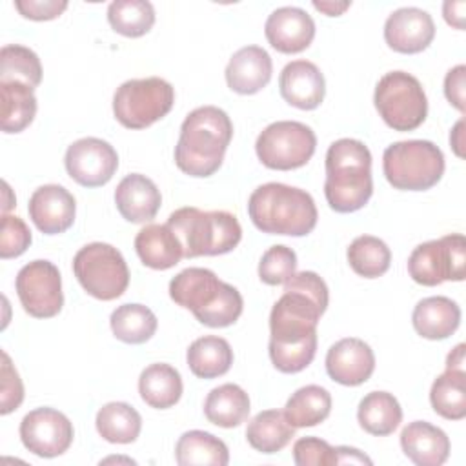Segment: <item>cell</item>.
<instances>
[{"instance_id":"1","label":"cell","mask_w":466,"mask_h":466,"mask_svg":"<svg viewBox=\"0 0 466 466\" xmlns=\"http://www.w3.org/2000/svg\"><path fill=\"white\" fill-rule=\"evenodd\" d=\"M328 286L315 271H299L284 282L269 313V359L282 373H299L317 353V324L328 308Z\"/></svg>"},{"instance_id":"2","label":"cell","mask_w":466,"mask_h":466,"mask_svg":"<svg viewBox=\"0 0 466 466\" xmlns=\"http://www.w3.org/2000/svg\"><path fill=\"white\" fill-rule=\"evenodd\" d=\"M231 137L233 124L224 109L217 106L193 109L180 126L175 146L177 167L189 177H211L222 166Z\"/></svg>"},{"instance_id":"3","label":"cell","mask_w":466,"mask_h":466,"mask_svg":"<svg viewBox=\"0 0 466 466\" xmlns=\"http://www.w3.org/2000/svg\"><path fill=\"white\" fill-rule=\"evenodd\" d=\"M373 193L371 153L355 138L335 140L326 153L324 197L337 213H353L368 204Z\"/></svg>"},{"instance_id":"4","label":"cell","mask_w":466,"mask_h":466,"mask_svg":"<svg viewBox=\"0 0 466 466\" xmlns=\"http://www.w3.org/2000/svg\"><path fill=\"white\" fill-rule=\"evenodd\" d=\"M248 215L262 233L289 237L311 233L319 218L315 200L308 191L280 182H268L253 189Z\"/></svg>"},{"instance_id":"5","label":"cell","mask_w":466,"mask_h":466,"mask_svg":"<svg viewBox=\"0 0 466 466\" xmlns=\"http://www.w3.org/2000/svg\"><path fill=\"white\" fill-rule=\"evenodd\" d=\"M166 224L177 235L186 258L229 253L242 238L240 222L224 209L202 211L187 206L173 211Z\"/></svg>"},{"instance_id":"6","label":"cell","mask_w":466,"mask_h":466,"mask_svg":"<svg viewBox=\"0 0 466 466\" xmlns=\"http://www.w3.org/2000/svg\"><path fill=\"white\" fill-rule=\"evenodd\" d=\"M444 155L430 140H400L384 149L386 180L402 191H426L444 175Z\"/></svg>"},{"instance_id":"7","label":"cell","mask_w":466,"mask_h":466,"mask_svg":"<svg viewBox=\"0 0 466 466\" xmlns=\"http://www.w3.org/2000/svg\"><path fill=\"white\" fill-rule=\"evenodd\" d=\"M175 104L173 86L160 76L131 78L113 95V115L127 129H144L166 116Z\"/></svg>"},{"instance_id":"8","label":"cell","mask_w":466,"mask_h":466,"mask_svg":"<svg viewBox=\"0 0 466 466\" xmlns=\"http://www.w3.org/2000/svg\"><path fill=\"white\" fill-rule=\"evenodd\" d=\"M373 102L379 116L395 131H413L428 115V98L422 84L406 71L382 75L375 86Z\"/></svg>"},{"instance_id":"9","label":"cell","mask_w":466,"mask_h":466,"mask_svg":"<svg viewBox=\"0 0 466 466\" xmlns=\"http://www.w3.org/2000/svg\"><path fill=\"white\" fill-rule=\"evenodd\" d=\"M73 273L80 286L98 300L118 299L129 284V269L122 253L106 242L80 248L73 258Z\"/></svg>"},{"instance_id":"10","label":"cell","mask_w":466,"mask_h":466,"mask_svg":"<svg viewBox=\"0 0 466 466\" xmlns=\"http://www.w3.org/2000/svg\"><path fill=\"white\" fill-rule=\"evenodd\" d=\"M317 147V137L309 126L297 120H277L264 127L255 142L258 160L279 171L302 167Z\"/></svg>"},{"instance_id":"11","label":"cell","mask_w":466,"mask_h":466,"mask_svg":"<svg viewBox=\"0 0 466 466\" xmlns=\"http://www.w3.org/2000/svg\"><path fill=\"white\" fill-rule=\"evenodd\" d=\"M408 273L420 286H439L444 280L461 282L466 277V238L461 233L444 235L419 244L408 258Z\"/></svg>"},{"instance_id":"12","label":"cell","mask_w":466,"mask_h":466,"mask_svg":"<svg viewBox=\"0 0 466 466\" xmlns=\"http://www.w3.org/2000/svg\"><path fill=\"white\" fill-rule=\"evenodd\" d=\"M16 295L25 313L35 319H51L64 306L62 277L49 260H33L16 275Z\"/></svg>"},{"instance_id":"13","label":"cell","mask_w":466,"mask_h":466,"mask_svg":"<svg viewBox=\"0 0 466 466\" xmlns=\"http://www.w3.org/2000/svg\"><path fill=\"white\" fill-rule=\"evenodd\" d=\"M75 437L71 420L55 408H36L20 422V439L25 450L38 457H58L69 450Z\"/></svg>"},{"instance_id":"14","label":"cell","mask_w":466,"mask_h":466,"mask_svg":"<svg viewBox=\"0 0 466 466\" xmlns=\"http://www.w3.org/2000/svg\"><path fill=\"white\" fill-rule=\"evenodd\" d=\"M67 175L84 187H98L107 184L116 167L118 155L115 147L96 137L75 140L64 157Z\"/></svg>"},{"instance_id":"15","label":"cell","mask_w":466,"mask_h":466,"mask_svg":"<svg viewBox=\"0 0 466 466\" xmlns=\"http://www.w3.org/2000/svg\"><path fill=\"white\" fill-rule=\"evenodd\" d=\"M435 36V24L430 13L419 7H400L384 24V40L390 49L402 55L424 51Z\"/></svg>"},{"instance_id":"16","label":"cell","mask_w":466,"mask_h":466,"mask_svg":"<svg viewBox=\"0 0 466 466\" xmlns=\"http://www.w3.org/2000/svg\"><path fill=\"white\" fill-rule=\"evenodd\" d=\"M27 211L33 224L44 235H58L73 226L76 202L64 186L46 184L33 191Z\"/></svg>"},{"instance_id":"17","label":"cell","mask_w":466,"mask_h":466,"mask_svg":"<svg viewBox=\"0 0 466 466\" xmlns=\"http://www.w3.org/2000/svg\"><path fill=\"white\" fill-rule=\"evenodd\" d=\"M264 35L273 49L293 55L309 47L315 36V22L304 9L284 5L268 16Z\"/></svg>"},{"instance_id":"18","label":"cell","mask_w":466,"mask_h":466,"mask_svg":"<svg viewBox=\"0 0 466 466\" xmlns=\"http://www.w3.org/2000/svg\"><path fill=\"white\" fill-rule=\"evenodd\" d=\"M373 370V350L357 337L337 340L326 353V371L329 379L342 386H359L366 382Z\"/></svg>"},{"instance_id":"19","label":"cell","mask_w":466,"mask_h":466,"mask_svg":"<svg viewBox=\"0 0 466 466\" xmlns=\"http://www.w3.org/2000/svg\"><path fill=\"white\" fill-rule=\"evenodd\" d=\"M280 96L293 107L317 109L326 95V82L320 69L309 60H293L284 66L279 78Z\"/></svg>"},{"instance_id":"20","label":"cell","mask_w":466,"mask_h":466,"mask_svg":"<svg viewBox=\"0 0 466 466\" xmlns=\"http://www.w3.org/2000/svg\"><path fill=\"white\" fill-rule=\"evenodd\" d=\"M224 288L226 282H222L211 269L187 268L171 279L169 297L197 317L220 297Z\"/></svg>"},{"instance_id":"21","label":"cell","mask_w":466,"mask_h":466,"mask_svg":"<svg viewBox=\"0 0 466 466\" xmlns=\"http://www.w3.org/2000/svg\"><path fill=\"white\" fill-rule=\"evenodd\" d=\"M273 73L271 56L258 46L240 47L226 66L228 87L238 95H255L264 89Z\"/></svg>"},{"instance_id":"22","label":"cell","mask_w":466,"mask_h":466,"mask_svg":"<svg viewBox=\"0 0 466 466\" xmlns=\"http://www.w3.org/2000/svg\"><path fill=\"white\" fill-rule=\"evenodd\" d=\"M115 204L127 222L144 224L158 213L162 195L151 178L140 173H131L118 182L115 189Z\"/></svg>"},{"instance_id":"23","label":"cell","mask_w":466,"mask_h":466,"mask_svg":"<svg viewBox=\"0 0 466 466\" xmlns=\"http://www.w3.org/2000/svg\"><path fill=\"white\" fill-rule=\"evenodd\" d=\"M400 448L417 466H441L450 457L448 435L426 420H413L402 428Z\"/></svg>"},{"instance_id":"24","label":"cell","mask_w":466,"mask_h":466,"mask_svg":"<svg viewBox=\"0 0 466 466\" xmlns=\"http://www.w3.org/2000/svg\"><path fill=\"white\" fill-rule=\"evenodd\" d=\"M415 331L428 340H442L453 335L461 324V308L455 300L437 295L417 302L411 313Z\"/></svg>"},{"instance_id":"25","label":"cell","mask_w":466,"mask_h":466,"mask_svg":"<svg viewBox=\"0 0 466 466\" xmlns=\"http://www.w3.org/2000/svg\"><path fill=\"white\" fill-rule=\"evenodd\" d=\"M135 249L144 266L169 269L184 257L182 246L167 224H147L135 237Z\"/></svg>"},{"instance_id":"26","label":"cell","mask_w":466,"mask_h":466,"mask_svg":"<svg viewBox=\"0 0 466 466\" xmlns=\"http://www.w3.org/2000/svg\"><path fill=\"white\" fill-rule=\"evenodd\" d=\"M182 377L178 370L166 362H155L142 370L138 377V393L142 400L155 410H167L182 397Z\"/></svg>"},{"instance_id":"27","label":"cell","mask_w":466,"mask_h":466,"mask_svg":"<svg viewBox=\"0 0 466 466\" xmlns=\"http://www.w3.org/2000/svg\"><path fill=\"white\" fill-rule=\"evenodd\" d=\"M36 115L35 87L7 80L0 82V127L4 133L24 131Z\"/></svg>"},{"instance_id":"28","label":"cell","mask_w":466,"mask_h":466,"mask_svg":"<svg viewBox=\"0 0 466 466\" xmlns=\"http://www.w3.org/2000/svg\"><path fill=\"white\" fill-rule=\"evenodd\" d=\"M295 430L297 428L289 424L284 411L264 410L248 422L246 439L253 450L271 455L289 444L295 437Z\"/></svg>"},{"instance_id":"29","label":"cell","mask_w":466,"mask_h":466,"mask_svg":"<svg viewBox=\"0 0 466 466\" xmlns=\"http://www.w3.org/2000/svg\"><path fill=\"white\" fill-rule=\"evenodd\" d=\"M175 459L180 466H226L229 462V450L213 433L189 430L178 437Z\"/></svg>"},{"instance_id":"30","label":"cell","mask_w":466,"mask_h":466,"mask_svg":"<svg viewBox=\"0 0 466 466\" xmlns=\"http://www.w3.org/2000/svg\"><path fill=\"white\" fill-rule=\"evenodd\" d=\"M186 360L195 377L215 379L229 371L233 364V350L226 339L206 335L189 344Z\"/></svg>"},{"instance_id":"31","label":"cell","mask_w":466,"mask_h":466,"mask_svg":"<svg viewBox=\"0 0 466 466\" xmlns=\"http://www.w3.org/2000/svg\"><path fill=\"white\" fill-rule=\"evenodd\" d=\"M249 397L238 384H220L213 388L204 402L206 419L220 428H237L249 415Z\"/></svg>"},{"instance_id":"32","label":"cell","mask_w":466,"mask_h":466,"mask_svg":"<svg viewBox=\"0 0 466 466\" xmlns=\"http://www.w3.org/2000/svg\"><path fill=\"white\" fill-rule=\"evenodd\" d=\"M357 420L370 435L384 437L399 428L402 420V408L391 393L370 391L359 402Z\"/></svg>"},{"instance_id":"33","label":"cell","mask_w":466,"mask_h":466,"mask_svg":"<svg viewBox=\"0 0 466 466\" xmlns=\"http://www.w3.org/2000/svg\"><path fill=\"white\" fill-rule=\"evenodd\" d=\"M331 411V395L326 388L308 384L299 388L288 399L284 415L295 428H311L328 419Z\"/></svg>"},{"instance_id":"34","label":"cell","mask_w":466,"mask_h":466,"mask_svg":"<svg viewBox=\"0 0 466 466\" xmlns=\"http://www.w3.org/2000/svg\"><path fill=\"white\" fill-rule=\"evenodd\" d=\"M95 426L98 435L107 442L129 444L140 435L142 417L127 402H107L98 410Z\"/></svg>"},{"instance_id":"35","label":"cell","mask_w":466,"mask_h":466,"mask_svg":"<svg viewBox=\"0 0 466 466\" xmlns=\"http://www.w3.org/2000/svg\"><path fill=\"white\" fill-rule=\"evenodd\" d=\"M113 335L126 344L147 342L158 326L155 313L144 304H122L109 317Z\"/></svg>"},{"instance_id":"36","label":"cell","mask_w":466,"mask_h":466,"mask_svg":"<svg viewBox=\"0 0 466 466\" xmlns=\"http://www.w3.org/2000/svg\"><path fill=\"white\" fill-rule=\"evenodd\" d=\"M430 402L435 413L448 420L466 417V371L446 370L441 373L430 390Z\"/></svg>"},{"instance_id":"37","label":"cell","mask_w":466,"mask_h":466,"mask_svg":"<svg viewBox=\"0 0 466 466\" xmlns=\"http://www.w3.org/2000/svg\"><path fill=\"white\" fill-rule=\"evenodd\" d=\"M107 22L118 35L138 38L151 31L155 7L147 0H115L107 7Z\"/></svg>"},{"instance_id":"38","label":"cell","mask_w":466,"mask_h":466,"mask_svg":"<svg viewBox=\"0 0 466 466\" xmlns=\"http://www.w3.org/2000/svg\"><path fill=\"white\" fill-rule=\"evenodd\" d=\"M351 269L364 279H377L390 269L391 251L384 240L373 235L357 237L348 248Z\"/></svg>"},{"instance_id":"39","label":"cell","mask_w":466,"mask_h":466,"mask_svg":"<svg viewBox=\"0 0 466 466\" xmlns=\"http://www.w3.org/2000/svg\"><path fill=\"white\" fill-rule=\"evenodd\" d=\"M16 80L31 87L42 82V64L36 53L25 46L9 44L0 51V82Z\"/></svg>"},{"instance_id":"40","label":"cell","mask_w":466,"mask_h":466,"mask_svg":"<svg viewBox=\"0 0 466 466\" xmlns=\"http://www.w3.org/2000/svg\"><path fill=\"white\" fill-rule=\"evenodd\" d=\"M297 269V255L284 244L271 246L264 251L258 262V277L268 286L288 282Z\"/></svg>"},{"instance_id":"41","label":"cell","mask_w":466,"mask_h":466,"mask_svg":"<svg viewBox=\"0 0 466 466\" xmlns=\"http://www.w3.org/2000/svg\"><path fill=\"white\" fill-rule=\"evenodd\" d=\"M242 308H244V300L240 291L226 282V288L220 293V297L208 309L198 313L195 319L200 324L209 328H228L238 320Z\"/></svg>"},{"instance_id":"42","label":"cell","mask_w":466,"mask_h":466,"mask_svg":"<svg viewBox=\"0 0 466 466\" xmlns=\"http://www.w3.org/2000/svg\"><path fill=\"white\" fill-rule=\"evenodd\" d=\"M33 237L27 224L16 215H2V233H0V257L15 258L20 257L31 244Z\"/></svg>"},{"instance_id":"43","label":"cell","mask_w":466,"mask_h":466,"mask_svg":"<svg viewBox=\"0 0 466 466\" xmlns=\"http://www.w3.org/2000/svg\"><path fill=\"white\" fill-rule=\"evenodd\" d=\"M293 461L297 466H333L337 451L319 437H302L293 444Z\"/></svg>"},{"instance_id":"44","label":"cell","mask_w":466,"mask_h":466,"mask_svg":"<svg viewBox=\"0 0 466 466\" xmlns=\"http://www.w3.org/2000/svg\"><path fill=\"white\" fill-rule=\"evenodd\" d=\"M0 375H2V386H0V413L2 415H7L11 413L13 410H16L22 400H24V384H22V379L16 371V368L13 366L9 355L5 351H2V370H0Z\"/></svg>"},{"instance_id":"45","label":"cell","mask_w":466,"mask_h":466,"mask_svg":"<svg viewBox=\"0 0 466 466\" xmlns=\"http://www.w3.org/2000/svg\"><path fill=\"white\" fill-rule=\"evenodd\" d=\"M15 7L24 18L29 20H53L67 9L66 0H16Z\"/></svg>"},{"instance_id":"46","label":"cell","mask_w":466,"mask_h":466,"mask_svg":"<svg viewBox=\"0 0 466 466\" xmlns=\"http://www.w3.org/2000/svg\"><path fill=\"white\" fill-rule=\"evenodd\" d=\"M464 76H466V66L464 64H459L455 67H451L448 73H446V78H444V95L448 98V102L457 107L461 113H464Z\"/></svg>"},{"instance_id":"47","label":"cell","mask_w":466,"mask_h":466,"mask_svg":"<svg viewBox=\"0 0 466 466\" xmlns=\"http://www.w3.org/2000/svg\"><path fill=\"white\" fill-rule=\"evenodd\" d=\"M337 464H368L371 466V459L368 455H364L360 450L357 448H350V446H337Z\"/></svg>"},{"instance_id":"48","label":"cell","mask_w":466,"mask_h":466,"mask_svg":"<svg viewBox=\"0 0 466 466\" xmlns=\"http://www.w3.org/2000/svg\"><path fill=\"white\" fill-rule=\"evenodd\" d=\"M464 9H466V4L464 2H444L442 5V13H444V20L457 27V29H462L464 27Z\"/></svg>"},{"instance_id":"49","label":"cell","mask_w":466,"mask_h":466,"mask_svg":"<svg viewBox=\"0 0 466 466\" xmlns=\"http://www.w3.org/2000/svg\"><path fill=\"white\" fill-rule=\"evenodd\" d=\"M450 146L453 147V151H455V155L457 157H464V120L461 118L455 126H453V129H451V133H450Z\"/></svg>"},{"instance_id":"50","label":"cell","mask_w":466,"mask_h":466,"mask_svg":"<svg viewBox=\"0 0 466 466\" xmlns=\"http://www.w3.org/2000/svg\"><path fill=\"white\" fill-rule=\"evenodd\" d=\"M350 5L351 2H313V7L328 16H340Z\"/></svg>"},{"instance_id":"51","label":"cell","mask_w":466,"mask_h":466,"mask_svg":"<svg viewBox=\"0 0 466 466\" xmlns=\"http://www.w3.org/2000/svg\"><path fill=\"white\" fill-rule=\"evenodd\" d=\"M466 360H464V344H457L446 357V370H461L466 371L464 368Z\"/></svg>"}]
</instances>
